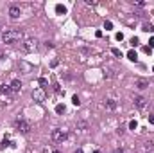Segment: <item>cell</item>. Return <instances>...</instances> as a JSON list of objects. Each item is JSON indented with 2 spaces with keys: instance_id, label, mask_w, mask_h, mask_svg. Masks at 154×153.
Returning <instances> with one entry per match:
<instances>
[{
  "instance_id": "277c9868",
  "label": "cell",
  "mask_w": 154,
  "mask_h": 153,
  "mask_svg": "<svg viewBox=\"0 0 154 153\" xmlns=\"http://www.w3.org/2000/svg\"><path fill=\"white\" fill-rule=\"evenodd\" d=\"M50 137H52L54 142H63L64 139H67V132H64V130H61V128H56V130H52Z\"/></svg>"
},
{
  "instance_id": "d6986e66",
  "label": "cell",
  "mask_w": 154,
  "mask_h": 153,
  "mask_svg": "<svg viewBox=\"0 0 154 153\" xmlns=\"http://www.w3.org/2000/svg\"><path fill=\"white\" fill-rule=\"evenodd\" d=\"M104 29H106V31H111V29H113V24H111L109 20H107V22H104Z\"/></svg>"
},
{
  "instance_id": "4dcf8cb0",
  "label": "cell",
  "mask_w": 154,
  "mask_h": 153,
  "mask_svg": "<svg viewBox=\"0 0 154 153\" xmlns=\"http://www.w3.org/2000/svg\"><path fill=\"white\" fill-rule=\"evenodd\" d=\"M52 153H61V151H59V149H54V151H52Z\"/></svg>"
},
{
  "instance_id": "5b68a950",
  "label": "cell",
  "mask_w": 154,
  "mask_h": 153,
  "mask_svg": "<svg viewBox=\"0 0 154 153\" xmlns=\"http://www.w3.org/2000/svg\"><path fill=\"white\" fill-rule=\"evenodd\" d=\"M32 99H34L36 103H43V101L47 99V92L43 90L41 86H39V88H34V90H32Z\"/></svg>"
},
{
  "instance_id": "8fae6325",
  "label": "cell",
  "mask_w": 154,
  "mask_h": 153,
  "mask_svg": "<svg viewBox=\"0 0 154 153\" xmlns=\"http://www.w3.org/2000/svg\"><path fill=\"white\" fill-rule=\"evenodd\" d=\"M142 31H145V33H154V24H149V22H145V24L142 25Z\"/></svg>"
},
{
  "instance_id": "2e32d148",
  "label": "cell",
  "mask_w": 154,
  "mask_h": 153,
  "mask_svg": "<svg viewBox=\"0 0 154 153\" xmlns=\"http://www.w3.org/2000/svg\"><path fill=\"white\" fill-rule=\"evenodd\" d=\"M64 110H67V108H64V104H61V103L56 106V114H64Z\"/></svg>"
},
{
  "instance_id": "603a6c76",
  "label": "cell",
  "mask_w": 154,
  "mask_h": 153,
  "mask_svg": "<svg viewBox=\"0 0 154 153\" xmlns=\"http://www.w3.org/2000/svg\"><path fill=\"white\" fill-rule=\"evenodd\" d=\"M6 146H9V139H7V137L2 139V148H6Z\"/></svg>"
},
{
  "instance_id": "9c48e42d",
  "label": "cell",
  "mask_w": 154,
  "mask_h": 153,
  "mask_svg": "<svg viewBox=\"0 0 154 153\" xmlns=\"http://www.w3.org/2000/svg\"><path fill=\"white\" fill-rule=\"evenodd\" d=\"M9 16H11L13 20H16V18L20 16V7H18V6H11V9H9Z\"/></svg>"
},
{
  "instance_id": "1f68e13d",
  "label": "cell",
  "mask_w": 154,
  "mask_h": 153,
  "mask_svg": "<svg viewBox=\"0 0 154 153\" xmlns=\"http://www.w3.org/2000/svg\"><path fill=\"white\" fill-rule=\"evenodd\" d=\"M93 153H100V151H99V149H95V151H93Z\"/></svg>"
},
{
  "instance_id": "30bf717a",
  "label": "cell",
  "mask_w": 154,
  "mask_h": 153,
  "mask_svg": "<svg viewBox=\"0 0 154 153\" xmlns=\"http://www.w3.org/2000/svg\"><path fill=\"white\" fill-rule=\"evenodd\" d=\"M104 106L107 108V110H115V108H117V101H115V99H106Z\"/></svg>"
},
{
  "instance_id": "d6a6232c",
  "label": "cell",
  "mask_w": 154,
  "mask_h": 153,
  "mask_svg": "<svg viewBox=\"0 0 154 153\" xmlns=\"http://www.w3.org/2000/svg\"><path fill=\"white\" fill-rule=\"evenodd\" d=\"M152 72H154V67H152Z\"/></svg>"
},
{
  "instance_id": "3957f363",
  "label": "cell",
  "mask_w": 154,
  "mask_h": 153,
  "mask_svg": "<svg viewBox=\"0 0 154 153\" xmlns=\"http://www.w3.org/2000/svg\"><path fill=\"white\" fill-rule=\"evenodd\" d=\"M24 51L25 52H32V51H36L38 49V40L36 38H25V41H24Z\"/></svg>"
},
{
  "instance_id": "f1b7e54d",
  "label": "cell",
  "mask_w": 154,
  "mask_h": 153,
  "mask_svg": "<svg viewBox=\"0 0 154 153\" xmlns=\"http://www.w3.org/2000/svg\"><path fill=\"white\" fill-rule=\"evenodd\" d=\"M113 153H124V149H122V148H117V149H115Z\"/></svg>"
},
{
  "instance_id": "ac0fdd59",
  "label": "cell",
  "mask_w": 154,
  "mask_h": 153,
  "mask_svg": "<svg viewBox=\"0 0 154 153\" xmlns=\"http://www.w3.org/2000/svg\"><path fill=\"white\" fill-rule=\"evenodd\" d=\"M72 103H74L75 106H79V104H81V99H79V96H77V94H75V96H72Z\"/></svg>"
},
{
  "instance_id": "6da1fadb",
  "label": "cell",
  "mask_w": 154,
  "mask_h": 153,
  "mask_svg": "<svg viewBox=\"0 0 154 153\" xmlns=\"http://www.w3.org/2000/svg\"><path fill=\"white\" fill-rule=\"evenodd\" d=\"M21 36H24V34H21L20 29H7L6 33H2V40H4V43H9V45H13V43L20 41Z\"/></svg>"
},
{
  "instance_id": "9a60e30c",
  "label": "cell",
  "mask_w": 154,
  "mask_h": 153,
  "mask_svg": "<svg viewBox=\"0 0 154 153\" xmlns=\"http://www.w3.org/2000/svg\"><path fill=\"white\" fill-rule=\"evenodd\" d=\"M129 43H131V45H133V47H136V45H140V40H138V36H133V38H131V40H129Z\"/></svg>"
},
{
  "instance_id": "484cf974",
  "label": "cell",
  "mask_w": 154,
  "mask_h": 153,
  "mask_svg": "<svg viewBox=\"0 0 154 153\" xmlns=\"http://www.w3.org/2000/svg\"><path fill=\"white\" fill-rule=\"evenodd\" d=\"M133 4H136V6H140V7L145 6V2H142V0H136V2H133Z\"/></svg>"
},
{
  "instance_id": "ffe728a7",
  "label": "cell",
  "mask_w": 154,
  "mask_h": 153,
  "mask_svg": "<svg viewBox=\"0 0 154 153\" xmlns=\"http://www.w3.org/2000/svg\"><path fill=\"white\" fill-rule=\"evenodd\" d=\"M136 128H138V123L136 121H131L129 123V130H136Z\"/></svg>"
},
{
  "instance_id": "cb8c5ba5",
  "label": "cell",
  "mask_w": 154,
  "mask_h": 153,
  "mask_svg": "<svg viewBox=\"0 0 154 153\" xmlns=\"http://www.w3.org/2000/svg\"><path fill=\"white\" fill-rule=\"evenodd\" d=\"M143 52H145V54H150V52H152V49H150L149 45H145V47H143Z\"/></svg>"
},
{
  "instance_id": "f546056e",
  "label": "cell",
  "mask_w": 154,
  "mask_h": 153,
  "mask_svg": "<svg viewBox=\"0 0 154 153\" xmlns=\"http://www.w3.org/2000/svg\"><path fill=\"white\" fill-rule=\"evenodd\" d=\"M74 153H84V151H82V149H81V148H79V149H75V151H74Z\"/></svg>"
},
{
  "instance_id": "5bb4252c",
  "label": "cell",
  "mask_w": 154,
  "mask_h": 153,
  "mask_svg": "<svg viewBox=\"0 0 154 153\" xmlns=\"http://www.w3.org/2000/svg\"><path fill=\"white\" fill-rule=\"evenodd\" d=\"M145 149L147 151H154V141H147L145 142Z\"/></svg>"
},
{
  "instance_id": "7c38bea8",
  "label": "cell",
  "mask_w": 154,
  "mask_h": 153,
  "mask_svg": "<svg viewBox=\"0 0 154 153\" xmlns=\"http://www.w3.org/2000/svg\"><path fill=\"white\" fill-rule=\"evenodd\" d=\"M127 59H131V61H136V59H138V54H136V51H133V49H131V51L127 52Z\"/></svg>"
},
{
  "instance_id": "44dd1931",
  "label": "cell",
  "mask_w": 154,
  "mask_h": 153,
  "mask_svg": "<svg viewBox=\"0 0 154 153\" xmlns=\"http://www.w3.org/2000/svg\"><path fill=\"white\" fill-rule=\"evenodd\" d=\"M39 85H41V88L45 90V86H47V79H45V78H39Z\"/></svg>"
},
{
  "instance_id": "7a4b0ae2",
  "label": "cell",
  "mask_w": 154,
  "mask_h": 153,
  "mask_svg": "<svg viewBox=\"0 0 154 153\" xmlns=\"http://www.w3.org/2000/svg\"><path fill=\"white\" fill-rule=\"evenodd\" d=\"M14 128L18 130L20 133L27 135V133L31 132V123H29V121H25V119H16V121H14Z\"/></svg>"
},
{
  "instance_id": "d4e9b609",
  "label": "cell",
  "mask_w": 154,
  "mask_h": 153,
  "mask_svg": "<svg viewBox=\"0 0 154 153\" xmlns=\"http://www.w3.org/2000/svg\"><path fill=\"white\" fill-rule=\"evenodd\" d=\"M115 38H117L118 41H122V40H124V34H122V33H117V36H115Z\"/></svg>"
},
{
  "instance_id": "7402d4cb",
  "label": "cell",
  "mask_w": 154,
  "mask_h": 153,
  "mask_svg": "<svg viewBox=\"0 0 154 153\" xmlns=\"http://www.w3.org/2000/svg\"><path fill=\"white\" fill-rule=\"evenodd\" d=\"M54 90H56V94H59V96H61V94H64V92L59 88V85H54Z\"/></svg>"
},
{
  "instance_id": "83f0119b",
  "label": "cell",
  "mask_w": 154,
  "mask_h": 153,
  "mask_svg": "<svg viewBox=\"0 0 154 153\" xmlns=\"http://www.w3.org/2000/svg\"><path fill=\"white\" fill-rule=\"evenodd\" d=\"M149 123H150V124H154V114H150V115H149Z\"/></svg>"
},
{
  "instance_id": "ba28073f",
  "label": "cell",
  "mask_w": 154,
  "mask_h": 153,
  "mask_svg": "<svg viewBox=\"0 0 154 153\" xmlns=\"http://www.w3.org/2000/svg\"><path fill=\"white\" fill-rule=\"evenodd\" d=\"M9 88H11V92H20L21 90V81L20 79H13L11 85H9Z\"/></svg>"
},
{
  "instance_id": "52a82bcc",
  "label": "cell",
  "mask_w": 154,
  "mask_h": 153,
  "mask_svg": "<svg viewBox=\"0 0 154 153\" xmlns=\"http://www.w3.org/2000/svg\"><path fill=\"white\" fill-rule=\"evenodd\" d=\"M135 106L142 110V108H145V106H147V99H145L143 96H136V97H135Z\"/></svg>"
},
{
  "instance_id": "4316f807",
  "label": "cell",
  "mask_w": 154,
  "mask_h": 153,
  "mask_svg": "<svg viewBox=\"0 0 154 153\" xmlns=\"http://www.w3.org/2000/svg\"><path fill=\"white\" fill-rule=\"evenodd\" d=\"M149 47H150V49H154V38H150V40H149Z\"/></svg>"
},
{
  "instance_id": "8992f818",
  "label": "cell",
  "mask_w": 154,
  "mask_h": 153,
  "mask_svg": "<svg viewBox=\"0 0 154 153\" xmlns=\"http://www.w3.org/2000/svg\"><path fill=\"white\" fill-rule=\"evenodd\" d=\"M135 86H136L138 90H145V88H149V79L138 78V79H136V83H135Z\"/></svg>"
},
{
  "instance_id": "e0dca14e",
  "label": "cell",
  "mask_w": 154,
  "mask_h": 153,
  "mask_svg": "<svg viewBox=\"0 0 154 153\" xmlns=\"http://www.w3.org/2000/svg\"><path fill=\"white\" fill-rule=\"evenodd\" d=\"M111 54H113V56H117V58H122V51H120V49H117V47H113V49H111Z\"/></svg>"
},
{
  "instance_id": "4fadbf2b",
  "label": "cell",
  "mask_w": 154,
  "mask_h": 153,
  "mask_svg": "<svg viewBox=\"0 0 154 153\" xmlns=\"http://www.w3.org/2000/svg\"><path fill=\"white\" fill-rule=\"evenodd\" d=\"M56 13H57V15H64V13H67V7H64L63 4H57V6H56Z\"/></svg>"
}]
</instances>
